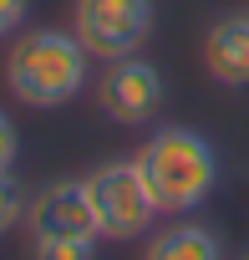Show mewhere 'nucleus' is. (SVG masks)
<instances>
[{
  "instance_id": "f257e3e1",
  "label": "nucleus",
  "mask_w": 249,
  "mask_h": 260,
  "mask_svg": "<svg viewBox=\"0 0 249 260\" xmlns=\"http://www.w3.org/2000/svg\"><path fill=\"white\" fill-rule=\"evenodd\" d=\"M87 61L92 56L76 41V31H21L6 51V87L26 107H61L87 87Z\"/></svg>"
},
{
  "instance_id": "f03ea898",
  "label": "nucleus",
  "mask_w": 249,
  "mask_h": 260,
  "mask_svg": "<svg viewBox=\"0 0 249 260\" xmlns=\"http://www.w3.org/2000/svg\"><path fill=\"white\" fill-rule=\"evenodd\" d=\"M138 169L153 189L158 214H188L219 184V153L193 127H158L138 148Z\"/></svg>"
},
{
  "instance_id": "7ed1b4c3",
  "label": "nucleus",
  "mask_w": 249,
  "mask_h": 260,
  "mask_svg": "<svg viewBox=\"0 0 249 260\" xmlns=\"http://www.w3.org/2000/svg\"><path fill=\"white\" fill-rule=\"evenodd\" d=\"M87 194H92L102 240H138L158 219V204H153V189H148L138 158H107V164H97L87 174Z\"/></svg>"
},
{
  "instance_id": "20e7f679",
  "label": "nucleus",
  "mask_w": 249,
  "mask_h": 260,
  "mask_svg": "<svg viewBox=\"0 0 249 260\" xmlns=\"http://www.w3.org/2000/svg\"><path fill=\"white\" fill-rule=\"evenodd\" d=\"M71 31L97 61L138 56L143 41L153 36V0H76Z\"/></svg>"
},
{
  "instance_id": "39448f33",
  "label": "nucleus",
  "mask_w": 249,
  "mask_h": 260,
  "mask_svg": "<svg viewBox=\"0 0 249 260\" xmlns=\"http://www.w3.org/2000/svg\"><path fill=\"white\" fill-rule=\"evenodd\" d=\"M168 87H163V72L143 56H122V61H107L102 82H97V107L122 122V127H143L158 117Z\"/></svg>"
},
{
  "instance_id": "423d86ee",
  "label": "nucleus",
  "mask_w": 249,
  "mask_h": 260,
  "mask_svg": "<svg viewBox=\"0 0 249 260\" xmlns=\"http://www.w3.org/2000/svg\"><path fill=\"white\" fill-rule=\"evenodd\" d=\"M26 224H31L36 240H46V235L102 240V230H97V209H92V194H87V179H56V184H46L41 194H31Z\"/></svg>"
},
{
  "instance_id": "0eeeda50",
  "label": "nucleus",
  "mask_w": 249,
  "mask_h": 260,
  "mask_svg": "<svg viewBox=\"0 0 249 260\" xmlns=\"http://www.w3.org/2000/svg\"><path fill=\"white\" fill-rule=\"evenodd\" d=\"M203 67L219 87H249V16H224L209 26Z\"/></svg>"
},
{
  "instance_id": "6e6552de",
  "label": "nucleus",
  "mask_w": 249,
  "mask_h": 260,
  "mask_svg": "<svg viewBox=\"0 0 249 260\" xmlns=\"http://www.w3.org/2000/svg\"><path fill=\"white\" fill-rule=\"evenodd\" d=\"M143 260H224V245L209 224H168L148 240Z\"/></svg>"
},
{
  "instance_id": "1a4fd4ad",
  "label": "nucleus",
  "mask_w": 249,
  "mask_h": 260,
  "mask_svg": "<svg viewBox=\"0 0 249 260\" xmlns=\"http://www.w3.org/2000/svg\"><path fill=\"white\" fill-rule=\"evenodd\" d=\"M31 260H97V240H71V235H46V240H36Z\"/></svg>"
},
{
  "instance_id": "9d476101",
  "label": "nucleus",
  "mask_w": 249,
  "mask_h": 260,
  "mask_svg": "<svg viewBox=\"0 0 249 260\" xmlns=\"http://www.w3.org/2000/svg\"><path fill=\"white\" fill-rule=\"evenodd\" d=\"M26 209H31L26 189H21L11 174H0V235H6V230H16V224L26 219Z\"/></svg>"
},
{
  "instance_id": "9b49d317",
  "label": "nucleus",
  "mask_w": 249,
  "mask_h": 260,
  "mask_svg": "<svg viewBox=\"0 0 249 260\" xmlns=\"http://www.w3.org/2000/svg\"><path fill=\"white\" fill-rule=\"evenodd\" d=\"M16 153H21V133H16V122L0 112V174L16 169Z\"/></svg>"
},
{
  "instance_id": "f8f14e48",
  "label": "nucleus",
  "mask_w": 249,
  "mask_h": 260,
  "mask_svg": "<svg viewBox=\"0 0 249 260\" xmlns=\"http://www.w3.org/2000/svg\"><path fill=\"white\" fill-rule=\"evenodd\" d=\"M26 11H31V0H0V41L26 26Z\"/></svg>"
},
{
  "instance_id": "ddd939ff",
  "label": "nucleus",
  "mask_w": 249,
  "mask_h": 260,
  "mask_svg": "<svg viewBox=\"0 0 249 260\" xmlns=\"http://www.w3.org/2000/svg\"><path fill=\"white\" fill-rule=\"evenodd\" d=\"M239 260H249V250H244V255H239Z\"/></svg>"
}]
</instances>
